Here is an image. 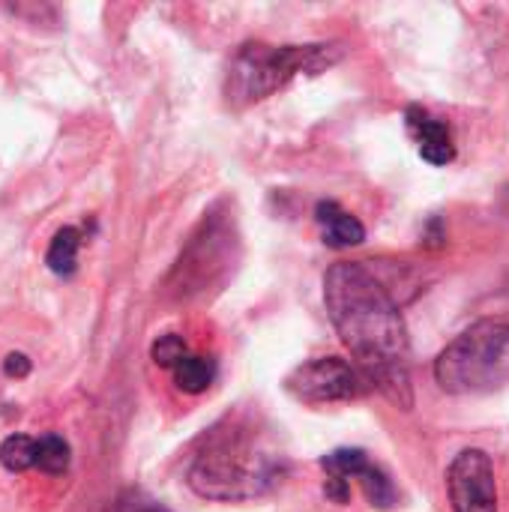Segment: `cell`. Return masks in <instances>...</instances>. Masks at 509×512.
I'll use <instances>...</instances> for the list:
<instances>
[{
  "mask_svg": "<svg viewBox=\"0 0 509 512\" xmlns=\"http://www.w3.org/2000/svg\"><path fill=\"white\" fill-rule=\"evenodd\" d=\"M324 306L369 387L408 411L414 405L411 342L390 291L363 264L339 261L324 276Z\"/></svg>",
  "mask_w": 509,
  "mask_h": 512,
  "instance_id": "6da1fadb",
  "label": "cell"
},
{
  "mask_svg": "<svg viewBox=\"0 0 509 512\" xmlns=\"http://www.w3.org/2000/svg\"><path fill=\"white\" fill-rule=\"evenodd\" d=\"M282 477V459L267 450L249 426L210 435L189 468V486L207 501H249Z\"/></svg>",
  "mask_w": 509,
  "mask_h": 512,
  "instance_id": "7a4b0ae2",
  "label": "cell"
},
{
  "mask_svg": "<svg viewBox=\"0 0 509 512\" xmlns=\"http://www.w3.org/2000/svg\"><path fill=\"white\" fill-rule=\"evenodd\" d=\"M435 381L453 396L509 384V315L483 318L456 336L435 360Z\"/></svg>",
  "mask_w": 509,
  "mask_h": 512,
  "instance_id": "3957f363",
  "label": "cell"
},
{
  "mask_svg": "<svg viewBox=\"0 0 509 512\" xmlns=\"http://www.w3.org/2000/svg\"><path fill=\"white\" fill-rule=\"evenodd\" d=\"M339 60L336 45H264V42H249L243 45L228 69V102L243 108L252 102H261L282 90L288 81L297 75L321 72L330 63Z\"/></svg>",
  "mask_w": 509,
  "mask_h": 512,
  "instance_id": "277c9868",
  "label": "cell"
},
{
  "mask_svg": "<svg viewBox=\"0 0 509 512\" xmlns=\"http://www.w3.org/2000/svg\"><path fill=\"white\" fill-rule=\"evenodd\" d=\"M288 393L306 405H327V402H354L363 399L372 387L363 372L342 357H318L297 366L288 381Z\"/></svg>",
  "mask_w": 509,
  "mask_h": 512,
  "instance_id": "5b68a950",
  "label": "cell"
},
{
  "mask_svg": "<svg viewBox=\"0 0 509 512\" xmlns=\"http://www.w3.org/2000/svg\"><path fill=\"white\" fill-rule=\"evenodd\" d=\"M447 492L456 512H498L495 465L483 450H462L447 471Z\"/></svg>",
  "mask_w": 509,
  "mask_h": 512,
  "instance_id": "8992f818",
  "label": "cell"
},
{
  "mask_svg": "<svg viewBox=\"0 0 509 512\" xmlns=\"http://www.w3.org/2000/svg\"><path fill=\"white\" fill-rule=\"evenodd\" d=\"M405 120H408V132L414 135L417 147H420V156L432 165H450L456 159V144H453V135L447 129L444 120L432 117L426 108L420 105H411L405 111Z\"/></svg>",
  "mask_w": 509,
  "mask_h": 512,
  "instance_id": "52a82bcc",
  "label": "cell"
},
{
  "mask_svg": "<svg viewBox=\"0 0 509 512\" xmlns=\"http://www.w3.org/2000/svg\"><path fill=\"white\" fill-rule=\"evenodd\" d=\"M315 219H318L324 243L330 249H351L366 240V228L360 225V219L351 216L348 210H342L336 201H318Z\"/></svg>",
  "mask_w": 509,
  "mask_h": 512,
  "instance_id": "ba28073f",
  "label": "cell"
},
{
  "mask_svg": "<svg viewBox=\"0 0 509 512\" xmlns=\"http://www.w3.org/2000/svg\"><path fill=\"white\" fill-rule=\"evenodd\" d=\"M78 249H81V231L66 225L54 234L51 246H48V255H45V264L51 273L57 276H72L75 267H78Z\"/></svg>",
  "mask_w": 509,
  "mask_h": 512,
  "instance_id": "9c48e42d",
  "label": "cell"
},
{
  "mask_svg": "<svg viewBox=\"0 0 509 512\" xmlns=\"http://www.w3.org/2000/svg\"><path fill=\"white\" fill-rule=\"evenodd\" d=\"M171 375H174V384H177L183 393L198 396V393H204V390L213 384L216 363H213V360H207V357H195V354H189V357H183V360L171 369Z\"/></svg>",
  "mask_w": 509,
  "mask_h": 512,
  "instance_id": "30bf717a",
  "label": "cell"
},
{
  "mask_svg": "<svg viewBox=\"0 0 509 512\" xmlns=\"http://www.w3.org/2000/svg\"><path fill=\"white\" fill-rule=\"evenodd\" d=\"M0 465L9 474H24V471L36 468V441L27 435H9L0 444Z\"/></svg>",
  "mask_w": 509,
  "mask_h": 512,
  "instance_id": "8fae6325",
  "label": "cell"
},
{
  "mask_svg": "<svg viewBox=\"0 0 509 512\" xmlns=\"http://www.w3.org/2000/svg\"><path fill=\"white\" fill-rule=\"evenodd\" d=\"M36 468L57 477L69 468V444L60 435H45L36 441Z\"/></svg>",
  "mask_w": 509,
  "mask_h": 512,
  "instance_id": "7c38bea8",
  "label": "cell"
},
{
  "mask_svg": "<svg viewBox=\"0 0 509 512\" xmlns=\"http://www.w3.org/2000/svg\"><path fill=\"white\" fill-rule=\"evenodd\" d=\"M357 483L363 486V492H366V498L372 501V507L387 510V507H393V504H396V492H393L390 480H387L375 465H366V468L360 471Z\"/></svg>",
  "mask_w": 509,
  "mask_h": 512,
  "instance_id": "4fadbf2b",
  "label": "cell"
},
{
  "mask_svg": "<svg viewBox=\"0 0 509 512\" xmlns=\"http://www.w3.org/2000/svg\"><path fill=\"white\" fill-rule=\"evenodd\" d=\"M153 363L156 366H162V369H174L183 357H189V348H186V342H183V336H174V333H168V336H159L156 342H153Z\"/></svg>",
  "mask_w": 509,
  "mask_h": 512,
  "instance_id": "5bb4252c",
  "label": "cell"
},
{
  "mask_svg": "<svg viewBox=\"0 0 509 512\" xmlns=\"http://www.w3.org/2000/svg\"><path fill=\"white\" fill-rule=\"evenodd\" d=\"M324 495H327L330 501H336V504H345V501L351 498V483H345V480H339V477H327Z\"/></svg>",
  "mask_w": 509,
  "mask_h": 512,
  "instance_id": "9a60e30c",
  "label": "cell"
},
{
  "mask_svg": "<svg viewBox=\"0 0 509 512\" xmlns=\"http://www.w3.org/2000/svg\"><path fill=\"white\" fill-rule=\"evenodd\" d=\"M3 372H6L9 378H27V375H30V360H27L24 354H9V357L3 360Z\"/></svg>",
  "mask_w": 509,
  "mask_h": 512,
  "instance_id": "2e32d148",
  "label": "cell"
}]
</instances>
